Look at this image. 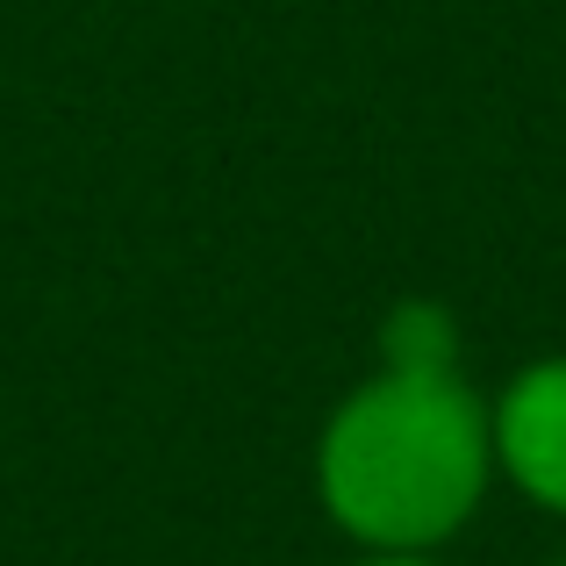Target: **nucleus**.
I'll list each match as a JSON object with an SVG mask.
<instances>
[{"mask_svg":"<svg viewBox=\"0 0 566 566\" xmlns=\"http://www.w3.org/2000/svg\"><path fill=\"white\" fill-rule=\"evenodd\" d=\"M495 452H502V467L516 473L524 495H538L545 510H566V359L531 366V374L502 395Z\"/></svg>","mask_w":566,"mask_h":566,"instance_id":"obj_2","label":"nucleus"},{"mask_svg":"<svg viewBox=\"0 0 566 566\" xmlns=\"http://www.w3.org/2000/svg\"><path fill=\"white\" fill-rule=\"evenodd\" d=\"M387 374H452V316L430 302L395 308V323H387Z\"/></svg>","mask_w":566,"mask_h":566,"instance_id":"obj_3","label":"nucleus"},{"mask_svg":"<svg viewBox=\"0 0 566 566\" xmlns=\"http://www.w3.org/2000/svg\"><path fill=\"white\" fill-rule=\"evenodd\" d=\"M488 416L452 374H387L337 409L323 438V495L374 545H430L467 524L488 481Z\"/></svg>","mask_w":566,"mask_h":566,"instance_id":"obj_1","label":"nucleus"},{"mask_svg":"<svg viewBox=\"0 0 566 566\" xmlns=\"http://www.w3.org/2000/svg\"><path fill=\"white\" fill-rule=\"evenodd\" d=\"M374 566H423V559H374Z\"/></svg>","mask_w":566,"mask_h":566,"instance_id":"obj_4","label":"nucleus"}]
</instances>
